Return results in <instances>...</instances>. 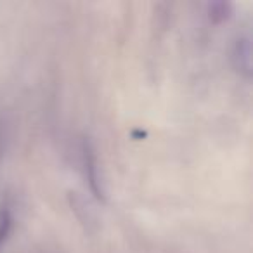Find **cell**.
I'll use <instances>...</instances> for the list:
<instances>
[{
    "label": "cell",
    "mask_w": 253,
    "mask_h": 253,
    "mask_svg": "<svg viewBox=\"0 0 253 253\" xmlns=\"http://www.w3.org/2000/svg\"><path fill=\"white\" fill-rule=\"evenodd\" d=\"M2 149H4V128L0 123V156H2Z\"/></svg>",
    "instance_id": "cell-5"
},
{
    "label": "cell",
    "mask_w": 253,
    "mask_h": 253,
    "mask_svg": "<svg viewBox=\"0 0 253 253\" xmlns=\"http://www.w3.org/2000/svg\"><path fill=\"white\" fill-rule=\"evenodd\" d=\"M82 162H84L85 180H87L90 193L94 194V198L97 201H106V193L104 187H102L97 156H95L94 148H92V144L88 141H84V146H82Z\"/></svg>",
    "instance_id": "cell-1"
},
{
    "label": "cell",
    "mask_w": 253,
    "mask_h": 253,
    "mask_svg": "<svg viewBox=\"0 0 253 253\" xmlns=\"http://www.w3.org/2000/svg\"><path fill=\"white\" fill-rule=\"evenodd\" d=\"M231 11H232V5L229 2H213V4L208 5V16L215 23L227 21L231 18Z\"/></svg>",
    "instance_id": "cell-4"
},
{
    "label": "cell",
    "mask_w": 253,
    "mask_h": 253,
    "mask_svg": "<svg viewBox=\"0 0 253 253\" xmlns=\"http://www.w3.org/2000/svg\"><path fill=\"white\" fill-rule=\"evenodd\" d=\"M232 59H234L238 71H241L246 78L252 77V39H250V35L239 37L236 40Z\"/></svg>",
    "instance_id": "cell-2"
},
{
    "label": "cell",
    "mask_w": 253,
    "mask_h": 253,
    "mask_svg": "<svg viewBox=\"0 0 253 253\" xmlns=\"http://www.w3.org/2000/svg\"><path fill=\"white\" fill-rule=\"evenodd\" d=\"M12 224H14V217H12L11 205L9 201H2L0 203V246L7 241L12 231Z\"/></svg>",
    "instance_id": "cell-3"
}]
</instances>
